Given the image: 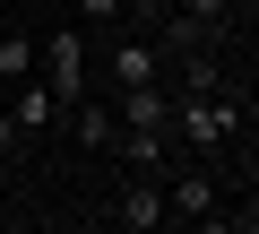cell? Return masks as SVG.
<instances>
[{"label":"cell","instance_id":"obj_9","mask_svg":"<svg viewBox=\"0 0 259 234\" xmlns=\"http://www.w3.org/2000/svg\"><path fill=\"white\" fill-rule=\"evenodd\" d=\"M26 70H35V35L9 26V35H0V78H26Z\"/></svg>","mask_w":259,"mask_h":234},{"label":"cell","instance_id":"obj_2","mask_svg":"<svg viewBox=\"0 0 259 234\" xmlns=\"http://www.w3.org/2000/svg\"><path fill=\"white\" fill-rule=\"evenodd\" d=\"M112 122H121V130H147V139H173V95H164V78L112 87Z\"/></svg>","mask_w":259,"mask_h":234},{"label":"cell","instance_id":"obj_12","mask_svg":"<svg viewBox=\"0 0 259 234\" xmlns=\"http://www.w3.org/2000/svg\"><path fill=\"white\" fill-rule=\"evenodd\" d=\"M182 9H190L199 26H216V18H225V0H182Z\"/></svg>","mask_w":259,"mask_h":234},{"label":"cell","instance_id":"obj_6","mask_svg":"<svg viewBox=\"0 0 259 234\" xmlns=\"http://www.w3.org/2000/svg\"><path fill=\"white\" fill-rule=\"evenodd\" d=\"M190 217H216V182L164 165V225H190Z\"/></svg>","mask_w":259,"mask_h":234},{"label":"cell","instance_id":"obj_7","mask_svg":"<svg viewBox=\"0 0 259 234\" xmlns=\"http://www.w3.org/2000/svg\"><path fill=\"white\" fill-rule=\"evenodd\" d=\"M104 78H112V87H147V78H164V52H156L147 35H121L112 61H104Z\"/></svg>","mask_w":259,"mask_h":234},{"label":"cell","instance_id":"obj_4","mask_svg":"<svg viewBox=\"0 0 259 234\" xmlns=\"http://www.w3.org/2000/svg\"><path fill=\"white\" fill-rule=\"evenodd\" d=\"M112 225L156 234V225H164V174H130V182H121V199H112Z\"/></svg>","mask_w":259,"mask_h":234},{"label":"cell","instance_id":"obj_1","mask_svg":"<svg viewBox=\"0 0 259 234\" xmlns=\"http://www.w3.org/2000/svg\"><path fill=\"white\" fill-rule=\"evenodd\" d=\"M173 130H182V148H225L242 130V104L233 95H182L173 104Z\"/></svg>","mask_w":259,"mask_h":234},{"label":"cell","instance_id":"obj_8","mask_svg":"<svg viewBox=\"0 0 259 234\" xmlns=\"http://www.w3.org/2000/svg\"><path fill=\"white\" fill-rule=\"evenodd\" d=\"M69 130H78V148H112L121 122H112V104H87V95H78V104H69Z\"/></svg>","mask_w":259,"mask_h":234},{"label":"cell","instance_id":"obj_11","mask_svg":"<svg viewBox=\"0 0 259 234\" xmlns=\"http://www.w3.org/2000/svg\"><path fill=\"white\" fill-rule=\"evenodd\" d=\"M18 148H26V130L9 122V113H0V156H18Z\"/></svg>","mask_w":259,"mask_h":234},{"label":"cell","instance_id":"obj_5","mask_svg":"<svg viewBox=\"0 0 259 234\" xmlns=\"http://www.w3.org/2000/svg\"><path fill=\"white\" fill-rule=\"evenodd\" d=\"M9 87H18V104H9V122H18L26 139H44V130L61 122V113H69V104H61V95H52V87H44L35 70H26V78H9Z\"/></svg>","mask_w":259,"mask_h":234},{"label":"cell","instance_id":"obj_10","mask_svg":"<svg viewBox=\"0 0 259 234\" xmlns=\"http://www.w3.org/2000/svg\"><path fill=\"white\" fill-rule=\"evenodd\" d=\"M112 18H130V0H78V26H112Z\"/></svg>","mask_w":259,"mask_h":234},{"label":"cell","instance_id":"obj_3","mask_svg":"<svg viewBox=\"0 0 259 234\" xmlns=\"http://www.w3.org/2000/svg\"><path fill=\"white\" fill-rule=\"evenodd\" d=\"M44 87H52L61 104H78V95H87V35H78V26L44 35Z\"/></svg>","mask_w":259,"mask_h":234}]
</instances>
